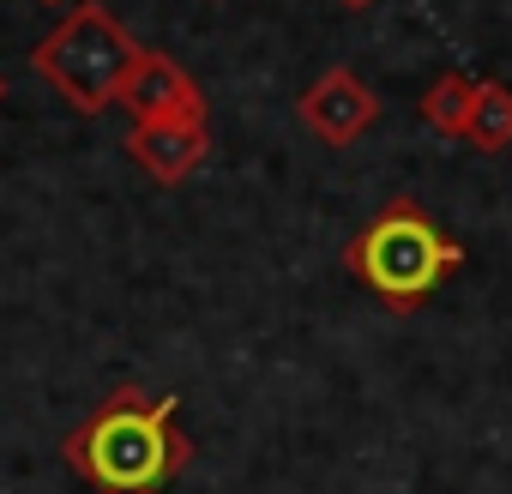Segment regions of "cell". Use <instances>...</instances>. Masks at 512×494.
<instances>
[{
  "instance_id": "obj_8",
  "label": "cell",
  "mask_w": 512,
  "mask_h": 494,
  "mask_svg": "<svg viewBox=\"0 0 512 494\" xmlns=\"http://www.w3.org/2000/svg\"><path fill=\"white\" fill-rule=\"evenodd\" d=\"M470 103H476V79H470V73H446L440 85H428V97H422V121H428L440 139H464V127H470Z\"/></svg>"
},
{
  "instance_id": "obj_4",
  "label": "cell",
  "mask_w": 512,
  "mask_h": 494,
  "mask_svg": "<svg viewBox=\"0 0 512 494\" xmlns=\"http://www.w3.org/2000/svg\"><path fill=\"white\" fill-rule=\"evenodd\" d=\"M133 121H205V91L199 79L163 55V49H139L127 79H121V97H115Z\"/></svg>"
},
{
  "instance_id": "obj_3",
  "label": "cell",
  "mask_w": 512,
  "mask_h": 494,
  "mask_svg": "<svg viewBox=\"0 0 512 494\" xmlns=\"http://www.w3.org/2000/svg\"><path fill=\"white\" fill-rule=\"evenodd\" d=\"M145 43L103 7V0H85V7H73L37 49H31V67L43 73V85L73 103L79 115H103L115 109L121 97V79L133 67Z\"/></svg>"
},
{
  "instance_id": "obj_1",
  "label": "cell",
  "mask_w": 512,
  "mask_h": 494,
  "mask_svg": "<svg viewBox=\"0 0 512 494\" xmlns=\"http://www.w3.org/2000/svg\"><path fill=\"white\" fill-rule=\"evenodd\" d=\"M61 458L97 494H163L187 470L193 440L175 428V398H157L145 386H115L61 440Z\"/></svg>"
},
{
  "instance_id": "obj_9",
  "label": "cell",
  "mask_w": 512,
  "mask_h": 494,
  "mask_svg": "<svg viewBox=\"0 0 512 494\" xmlns=\"http://www.w3.org/2000/svg\"><path fill=\"white\" fill-rule=\"evenodd\" d=\"M338 7H350V13H362V7H374V0H338Z\"/></svg>"
},
{
  "instance_id": "obj_2",
  "label": "cell",
  "mask_w": 512,
  "mask_h": 494,
  "mask_svg": "<svg viewBox=\"0 0 512 494\" xmlns=\"http://www.w3.org/2000/svg\"><path fill=\"white\" fill-rule=\"evenodd\" d=\"M350 278L380 296L392 314L422 308L458 266H464V241L434 223L422 199H386L344 247Z\"/></svg>"
},
{
  "instance_id": "obj_6",
  "label": "cell",
  "mask_w": 512,
  "mask_h": 494,
  "mask_svg": "<svg viewBox=\"0 0 512 494\" xmlns=\"http://www.w3.org/2000/svg\"><path fill=\"white\" fill-rule=\"evenodd\" d=\"M127 157L157 187H181L211 157V127L205 121H133L127 127Z\"/></svg>"
},
{
  "instance_id": "obj_11",
  "label": "cell",
  "mask_w": 512,
  "mask_h": 494,
  "mask_svg": "<svg viewBox=\"0 0 512 494\" xmlns=\"http://www.w3.org/2000/svg\"><path fill=\"white\" fill-rule=\"evenodd\" d=\"M43 7H67V0H43Z\"/></svg>"
},
{
  "instance_id": "obj_7",
  "label": "cell",
  "mask_w": 512,
  "mask_h": 494,
  "mask_svg": "<svg viewBox=\"0 0 512 494\" xmlns=\"http://www.w3.org/2000/svg\"><path fill=\"white\" fill-rule=\"evenodd\" d=\"M464 139H470L476 151H512V85L476 79V103H470Z\"/></svg>"
},
{
  "instance_id": "obj_5",
  "label": "cell",
  "mask_w": 512,
  "mask_h": 494,
  "mask_svg": "<svg viewBox=\"0 0 512 494\" xmlns=\"http://www.w3.org/2000/svg\"><path fill=\"white\" fill-rule=\"evenodd\" d=\"M296 115L308 121V133H314L320 145L344 151V145H356V139L380 121V97L362 85V73H350V67H326V73L296 97Z\"/></svg>"
},
{
  "instance_id": "obj_10",
  "label": "cell",
  "mask_w": 512,
  "mask_h": 494,
  "mask_svg": "<svg viewBox=\"0 0 512 494\" xmlns=\"http://www.w3.org/2000/svg\"><path fill=\"white\" fill-rule=\"evenodd\" d=\"M0 103H7V73H0Z\"/></svg>"
}]
</instances>
